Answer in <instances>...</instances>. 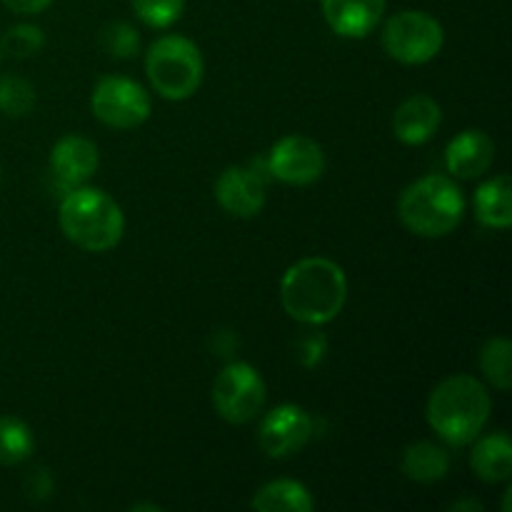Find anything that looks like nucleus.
Returning a JSON list of instances; mask_svg holds the SVG:
<instances>
[{
  "label": "nucleus",
  "mask_w": 512,
  "mask_h": 512,
  "mask_svg": "<svg viewBox=\"0 0 512 512\" xmlns=\"http://www.w3.org/2000/svg\"><path fill=\"white\" fill-rule=\"evenodd\" d=\"M280 300L298 323L325 325L338 318L348 300V278L333 260L303 258L283 275Z\"/></svg>",
  "instance_id": "nucleus-1"
},
{
  "label": "nucleus",
  "mask_w": 512,
  "mask_h": 512,
  "mask_svg": "<svg viewBox=\"0 0 512 512\" xmlns=\"http://www.w3.org/2000/svg\"><path fill=\"white\" fill-rule=\"evenodd\" d=\"M490 410H493V400L478 378L453 375L430 393L425 418L440 440L460 448V445L473 443L483 433Z\"/></svg>",
  "instance_id": "nucleus-2"
},
{
  "label": "nucleus",
  "mask_w": 512,
  "mask_h": 512,
  "mask_svg": "<svg viewBox=\"0 0 512 512\" xmlns=\"http://www.w3.org/2000/svg\"><path fill=\"white\" fill-rule=\"evenodd\" d=\"M65 238L88 253H105L120 243L125 233V215L105 190L78 185L70 188L58 210Z\"/></svg>",
  "instance_id": "nucleus-3"
},
{
  "label": "nucleus",
  "mask_w": 512,
  "mask_h": 512,
  "mask_svg": "<svg viewBox=\"0 0 512 512\" xmlns=\"http://www.w3.org/2000/svg\"><path fill=\"white\" fill-rule=\"evenodd\" d=\"M398 215L410 233L443 238L463 220L465 195L448 175H425L400 193Z\"/></svg>",
  "instance_id": "nucleus-4"
},
{
  "label": "nucleus",
  "mask_w": 512,
  "mask_h": 512,
  "mask_svg": "<svg viewBox=\"0 0 512 512\" xmlns=\"http://www.w3.org/2000/svg\"><path fill=\"white\" fill-rule=\"evenodd\" d=\"M145 73L160 98L188 100L203 83L205 63L193 40L185 35H163L148 48Z\"/></svg>",
  "instance_id": "nucleus-5"
},
{
  "label": "nucleus",
  "mask_w": 512,
  "mask_h": 512,
  "mask_svg": "<svg viewBox=\"0 0 512 512\" xmlns=\"http://www.w3.org/2000/svg\"><path fill=\"white\" fill-rule=\"evenodd\" d=\"M443 43V25L425 10H400L383 28L385 53L403 65L430 63Z\"/></svg>",
  "instance_id": "nucleus-6"
},
{
  "label": "nucleus",
  "mask_w": 512,
  "mask_h": 512,
  "mask_svg": "<svg viewBox=\"0 0 512 512\" xmlns=\"http://www.w3.org/2000/svg\"><path fill=\"white\" fill-rule=\"evenodd\" d=\"M268 388L258 370L248 363H230L213 383V405L225 423L245 425L263 410Z\"/></svg>",
  "instance_id": "nucleus-7"
},
{
  "label": "nucleus",
  "mask_w": 512,
  "mask_h": 512,
  "mask_svg": "<svg viewBox=\"0 0 512 512\" xmlns=\"http://www.w3.org/2000/svg\"><path fill=\"white\" fill-rule=\"evenodd\" d=\"M90 108L95 118L115 130H130L150 118V95L135 80L123 75L100 78L90 95Z\"/></svg>",
  "instance_id": "nucleus-8"
},
{
  "label": "nucleus",
  "mask_w": 512,
  "mask_h": 512,
  "mask_svg": "<svg viewBox=\"0 0 512 512\" xmlns=\"http://www.w3.org/2000/svg\"><path fill=\"white\" fill-rule=\"evenodd\" d=\"M265 168L280 183L310 185L325 173V153L313 138L285 135L270 148Z\"/></svg>",
  "instance_id": "nucleus-9"
},
{
  "label": "nucleus",
  "mask_w": 512,
  "mask_h": 512,
  "mask_svg": "<svg viewBox=\"0 0 512 512\" xmlns=\"http://www.w3.org/2000/svg\"><path fill=\"white\" fill-rule=\"evenodd\" d=\"M313 440V418L300 405L285 403L270 410L258 430V443L268 458H290Z\"/></svg>",
  "instance_id": "nucleus-10"
},
{
  "label": "nucleus",
  "mask_w": 512,
  "mask_h": 512,
  "mask_svg": "<svg viewBox=\"0 0 512 512\" xmlns=\"http://www.w3.org/2000/svg\"><path fill=\"white\" fill-rule=\"evenodd\" d=\"M220 208L233 218H255L265 208V175L255 165H230L215 183Z\"/></svg>",
  "instance_id": "nucleus-11"
},
{
  "label": "nucleus",
  "mask_w": 512,
  "mask_h": 512,
  "mask_svg": "<svg viewBox=\"0 0 512 512\" xmlns=\"http://www.w3.org/2000/svg\"><path fill=\"white\" fill-rule=\"evenodd\" d=\"M320 8L340 38H365L383 20L385 0H320Z\"/></svg>",
  "instance_id": "nucleus-12"
},
{
  "label": "nucleus",
  "mask_w": 512,
  "mask_h": 512,
  "mask_svg": "<svg viewBox=\"0 0 512 512\" xmlns=\"http://www.w3.org/2000/svg\"><path fill=\"white\" fill-rule=\"evenodd\" d=\"M98 163L100 155L95 143L88 138H80V135H65L50 150V168L58 175L60 183H65L68 188L88 183L98 170Z\"/></svg>",
  "instance_id": "nucleus-13"
},
{
  "label": "nucleus",
  "mask_w": 512,
  "mask_h": 512,
  "mask_svg": "<svg viewBox=\"0 0 512 512\" xmlns=\"http://www.w3.org/2000/svg\"><path fill=\"white\" fill-rule=\"evenodd\" d=\"M495 160V143L485 130H463L445 148V165L453 178H480Z\"/></svg>",
  "instance_id": "nucleus-14"
},
{
  "label": "nucleus",
  "mask_w": 512,
  "mask_h": 512,
  "mask_svg": "<svg viewBox=\"0 0 512 512\" xmlns=\"http://www.w3.org/2000/svg\"><path fill=\"white\" fill-rule=\"evenodd\" d=\"M443 110L428 95H413L393 115V133L405 145H423L438 133Z\"/></svg>",
  "instance_id": "nucleus-15"
},
{
  "label": "nucleus",
  "mask_w": 512,
  "mask_h": 512,
  "mask_svg": "<svg viewBox=\"0 0 512 512\" xmlns=\"http://www.w3.org/2000/svg\"><path fill=\"white\" fill-rule=\"evenodd\" d=\"M478 440V438H475ZM470 468L485 483H503L512 475V443L505 433L478 440L470 455Z\"/></svg>",
  "instance_id": "nucleus-16"
},
{
  "label": "nucleus",
  "mask_w": 512,
  "mask_h": 512,
  "mask_svg": "<svg viewBox=\"0 0 512 512\" xmlns=\"http://www.w3.org/2000/svg\"><path fill=\"white\" fill-rule=\"evenodd\" d=\"M475 215L485 228L508 230L512 225V183L510 175H495L475 193Z\"/></svg>",
  "instance_id": "nucleus-17"
},
{
  "label": "nucleus",
  "mask_w": 512,
  "mask_h": 512,
  "mask_svg": "<svg viewBox=\"0 0 512 512\" xmlns=\"http://www.w3.org/2000/svg\"><path fill=\"white\" fill-rule=\"evenodd\" d=\"M450 470V453L438 443L420 440L405 448L403 453V473L405 478L415 483H438L448 475Z\"/></svg>",
  "instance_id": "nucleus-18"
},
{
  "label": "nucleus",
  "mask_w": 512,
  "mask_h": 512,
  "mask_svg": "<svg viewBox=\"0 0 512 512\" xmlns=\"http://www.w3.org/2000/svg\"><path fill=\"white\" fill-rule=\"evenodd\" d=\"M253 508L258 512H310L315 500L298 480H273L258 490Z\"/></svg>",
  "instance_id": "nucleus-19"
},
{
  "label": "nucleus",
  "mask_w": 512,
  "mask_h": 512,
  "mask_svg": "<svg viewBox=\"0 0 512 512\" xmlns=\"http://www.w3.org/2000/svg\"><path fill=\"white\" fill-rule=\"evenodd\" d=\"M480 368L493 388L508 393L512 388V345L508 338H490L480 350Z\"/></svg>",
  "instance_id": "nucleus-20"
},
{
  "label": "nucleus",
  "mask_w": 512,
  "mask_h": 512,
  "mask_svg": "<svg viewBox=\"0 0 512 512\" xmlns=\"http://www.w3.org/2000/svg\"><path fill=\"white\" fill-rule=\"evenodd\" d=\"M35 438L20 418H0V465H18L33 455Z\"/></svg>",
  "instance_id": "nucleus-21"
},
{
  "label": "nucleus",
  "mask_w": 512,
  "mask_h": 512,
  "mask_svg": "<svg viewBox=\"0 0 512 512\" xmlns=\"http://www.w3.org/2000/svg\"><path fill=\"white\" fill-rule=\"evenodd\" d=\"M35 105V88L20 75H0V113L10 118L28 115Z\"/></svg>",
  "instance_id": "nucleus-22"
},
{
  "label": "nucleus",
  "mask_w": 512,
  "mask_h": 512,
  "mask_svg": "<svg viewBox=\"0 0 512 512\" xmlns=\"http://www.w3.org/2000/svg\"><path fill=\"white\" fill-rule=\"evenodd\" d=\"M135 15L150 28H170L183 15L185 0H130Z\"/></svg>",
  "instance_id": "nucleus-23"
},
{
  "label": "nucleus",
  "mask_w": 512,
  "mask_h": 512,
  "mask_svg": "<svg viewBox=\"0 0 512 512\" xmlns=\"http://www.w3.org/2000/svg\"><path fill=\"white\" fill-rule=\"evenodd\" d=\"M43 45H45V35L38 25L20 23V25H13V28L5 33L0 48H3L5 53L13 55V58H30V55L40 53Z\"/></svg>",
  "instance_id": "nucleus-24"
},
{
  "label": "nucleus",
  "mask_w": 512,
  "mask_h": 512,
  "mask_svg": "<svg viewBox=\"0 0 512 512\" xmlns=\"http://www.w3.org/2000/svg\"><path fill=\"white\" fill-rule=\"evenodd\" d=\"M100 40H103V48L115 58H133L140 50L138 30L125 23V20H115V23L105 25Z\"/></svg>",
  "instance_id": "nucleus-25"
},
{
  "label": "nucleus",
  "mask_w": 512,
  "mask_h": 512,
  "mask_svg": "<svg viewBox=\"0 0 512 512\" xmlns=\"http://www.w3.org/2000/svg\"><path fill=\"white\" fill-rule=\"evenodd\" d=\"M328 350V340L320 333H308L298 340V358L305 368H313V365L320 363V358Z\"/></svg>",
  "instance_id": "nucleus-26"
},
{
  "label": "nucleus",
  "mask_w": 512,
  "mask_h": 512,
  "mask_svg": "<svg viewBox=\"0 0 512 512\" xmlns=\"http://www.w3.org/2000/svg\"><path fill=\"white\" fill-rule=\"evenodd\" d=\"M50 3H53V0H3L5 8L13 10V13L18 15H38L43 13Z\"/></svg>",
  "instance_id": "nucleus-27"
},
{
  "label": "nucleus",
  "mask_w": 512,
  "mask_h": 512,
  "mask_svg": "<svg viewBox=\"0 0 512 512\" xmlns=\"http://www.w3.org/2000/svg\"><path fill=\"white\" fill-rule=\"evenodd\" d=\"M453 510H483V505L475 500H463V503H453Z\"/></svg>",
  "instance_id": "nucleus-28"
},
{
  "label": "nucleus",
  "mask_w": 512,
  "mask_h": 512,
  "mask_svg": "<svg viewBox=\"0 0 512 512\" xmlns=\"http://www.w3.org/2000/svg\"><path fill=\"white\" fill-rule=\"evenodd\" d=\"M133 510H160V508H158V505L145 503V505H133Z\"/></svg>",
  "instance_id": "nucleus-29"
},
{
  "label": "nucleus",
  "mask_w": 512,
  "mask_h": 512,
  "mask_svg": "<svg viewBox=\"0 0 512 512\" xmlns=\"http://www.w3.org/2000/svg\"><path fill=\"white\" fill-rule=\"evenodd\" d=\"M0 55H3V48H0Z\"/></svg>",
  "instance_id": "nucleus-30"
}]
</instances>
